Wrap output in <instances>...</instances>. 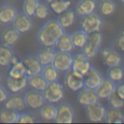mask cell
I'll return each mask as SVG.
<instances>
[{
	"mask_svg": "<svg viewBox=\"0 0 124 124\" xmlns=\"http://www.w3.org/2000/svg\"><path fill=\"white\" fill-rule=\"evenodd\" d=\"M46 102L56 104L64 98V85L58 81L47 82L46 88L43 90Z\"/></svg>",
	"mask_w": 124,
	"mask_h": 124,
	"instance_id": "1",
	"label": "cell"
},
{
	"mask_svg": "<svg viewBox=\"0 0 124 124\" xmlns=\"http://www.w3.org/2000/svg\"><path fill=\"white\" fill-rule=\"evenodd\" d=\"M79 27L87 34L96 31H101L103 27V19L98 14L94 12L80 16Z\"/></svg>",
	"mask_w": 124,
	"mask_h": 124,
	"instance_id": "2",
	"label": "cell"
},
{
	"mask_svg": "<svg viewBox=\"0 0 124 124\" xmlns=\"http://www.w3.org/2000/svg\"><path fill=\"white\" fill-rule=\"evenodd\" d=\"M72 63H73V55L71 52H65L56 50L53 56V59L51 61L52 66L59 72H67L72 69Z\"/></svg>",
	"mask_w": 124,
	"mask_h": 124,
	"instance_id": "3",
	"label": "cell"
},
{
	"mask_svg": "<svg viewBox=\"0 0 124 124\" xmlns=\"http://www.w3.org/2000/svg\"><path fill=\"white\" fill-rule=\"evenodd\" d=\"M54 122L56 123H72L75 119V111L72 106L67 102H59Z\"/></svg>",
	"mask_w": 124,
	"mask_h": 124,
	"instance_id": "4",
	"label": "cell"
},
{
	"mask_svg": "<svg viewBox=\"0 0 124 124\" xmlns=\"http://www.w3.org/2000/svg\"><path fill=\"white\" fill-rule=\"evenodd\" d=\"M92 64L90 59L85 56L82 52L77 53L73 56V63H72V70L80 75V76H84L91 68H92Z\"/></svg>",
	"mask_w": 124,
	"mask_h": 124,
	"instance_id": "5",
	"label": "cell"
},
{
	"mask_svg": "<svg viewBox=\"0 0 124 124\" xmlns=\"http://www.w3.org/2000/svg\"><path fill=\"white\" fill-rule=\"evenodd\" d=\"M106 114V108L99 101L85 107V115L91 122L104 121Z\"/></svg>",
	"mask_w": 124,
	"mask_h": 124,
	"instance_id": "6",
	"label": "cell"
},
{
	"mask_svg": "<svg viewBox=\"0 0 124 124\" xmlns=\"http://www.w3.org/2000/svg\"><path fill=\"white\" fill-rule=\"evenodd\" d=\"M23 99H24L26 107L32 109H39L46 103L43 91H39L35 89L25 92L23 94Z\"/></svg>",
	"mask_w": 124,
	"mask_h": 124,
	"instance_id": "7",
	"label": "cell"
},
{
	"mask_svg": "<svg viewBox=\"0 0 124 124\" xmlns=\"http://www.w3.org/2000/svg\"><path fill=\"white\" fill-rule=\"evenodd\" d=\"M64 85L71 91H78L83 87L82 76L75 73L72 69L65 72L64 75Z\"/></svg>",
	"mask_w": 124,
	"mask_h": 124,
	"instance_id": "8",
	"label": "cell"
},
{
	"mask_svg": "<svg viewBox=\"0 0 124 124\" xmlns=\"http://www.w3.org/2000/svg\"><path fill=\"white\" fill-rule=\"evenodd\" d=\"M12 26L20 34L21 33H26L29 31L32 26H33V21L30 16H27L26 14L22 13H17L14 20L12 21Z\"/></svg>",
	"mask_w": 124,
	"mask_h": 124,
	"instance_id": "9",
	"label": "cell"
},
{
	"mask_svg": "<svg viewBox=\"0 0 124 124\" xmlns=\"http://www.w3.org/2000/svg\"><path fill=\"white\" fill-rule=\"evenodd\" d=\"M83 86L91 88V89H96L99 84L101 83V81L103 80L104 77L102 75V73L97 70L96 68L92 67L83 77Z\"/></svg>",
	"mask_w": 124,
	"mask_h": 124,
	"instance_id": "10",
	"label": "cell"
},
{
	"mask_svg": "<svg viewBox=\"0 0 124 124\" xmlns=\"http://www.w3.org/2000/svg\"><path fill=\"white\" fill-rule=\"evenodd\" d=\"M101 54H102L104 64L107 67L121 65L122 57L119 54V52L116 51L115 49H113L111 47H105L101 50Z\"/></svg>",
	"mask_w": 124,
	"mask_h": 124,
	"instance_id": "11",
	"label": "cell"
},
{
	"mask_svg": "<svg viewBox=\"0 0 124 124\" xmlns=\"http://www.w3.org/2000/svg\"><path fill=\"white\" fill-rule=\"evenodd\" d=\"M78 92V96H77V100H78V104H80L81 106L86 107L88 105H91V104L99 101V98H98L94 89L83 86Z\"/></svg>",
	"mask_w": 124,
	"mask_h": 124,
	"instance_id": "12",
	"label": "cell"
},
{
	"mask_svg": "<svg viewBox=\"0 0 124 124\" xmlns=\"http://www.w3.org/2000/svg\"><path fill=\"white\" fill-rule=\"evenodd\" d=\"M3 104L5 108L16 109L18 111H21L26 108L23 95L19 93H12V95H9Z\"/></svg>",
	"mask_w": 124,
	"mask_h": 124,
	"instance_id": "13",
	"label": "cell"
},
{
	"mask_svg": "<svg viewBox=\"0 0 124 124\" xmlns=\"http://www.w3.org/2000/svg\"><path fill=\"white\" fill-rule=\"evenodd\" d=\"M97 9V0H78L75 6V13L77 16H82L94 13Z\"/></svg>",
	"mask_w": 124,
	"mask_h": 124,
	"instance_id": "14",
	"label": "cell"
},
{
	"mask_svg": "<svg viewBox=\"0 0 124 124\" xmlns=\"http://www.w3.org/2000/svg\"><path fill=\"white\" fill-rule=\"evenodd\" d=\"M17 10L15 6L9 3H5L0 6V23L9 24L12 23L16 16L17 15Z\"/></svg>",
	"mask_w": 124,
	"mask_h": 124,
	"instance_id": "15",
	"label": "cell"
},
{
	"mask_svg": "<svg viewBox=\"0 0 124 124\" xmlns=\"http://www.w3.org/2000/svg\"><path fill=\"white\" fill-rule=\"evenodd\" d=\"M19 37H20V33L17 32L13 26H9L5 28L0 35L1 44L9 46H13L19 40Z\"/></svg>",
	"mask_w": 124,
	"mask_h": 124,
	"instance_id": "16",
	"label": "cell"
},
{
	"mask_svg": "<svg viewBox=\"0 0 124 124\" xmlns=\"http://www.w3.org/2000/svg\"><path fill=\"white\" fill-rule=\"evenodd\" d=\"M22 62L26 70V76H31L41 73L43 65L40 63L36 55H28L22 59Z\"/></svg>",
	"mask_w": 124,
	"mask_h": 124,
	"instance_id": "17",
	"label": "cell"
},
{
	"mask_svg": "<svg viewBox=\"0 0 124 124\" xmlns=\"http://www.w3.org/2000/svg\"><path fill=\"white\" fill-rule=\"evenodd\" d=\"M115 86L116 84L111 81L110 79H108V78H104L103 80L101 81V83L99 84V86L95 89V92L100 99H107L109 94L115 90Z\"/></svg>",
	"mask_w": 124,
	"mask_h": 124,
	"instance_id": "18",
	"label": "cell"
},
{
	"mask_svg": "<svg viewBox=\"0 0 124 124\" xmlns=\"http://www.w3.org/2000/svg\"><path fill=\"white\" fill-rule=\"evenodd\" d=\"M27 86V76L20 78H14L8 77L7 88L11 93H19Z\"/></svg>",
	"mask_w": 124,
	"mask_h": 124,
	"instance_id": "19",
	"label": "cell"
},
{
	"mask_svg": "<svg viewBox=\"0 0 124 124\" xmlns=\"http://www.w3.org/2000/svg\"><path fill=\"white\" fill-rule=\"evenodd\" d=\"M55 49L53 46H43L42 48H40L37 53L35 54L36 57L38 58V60L40 61V63L45 66L47 64H51V61L53 59L54 53H55Z\"/></svg>",
	"mask_w": 124,
	"mask_h": 124,
	"instance_id": "20",
	"label": "cell"
},
{
	"mask_svg": "<svg viewBox=\"0 0 124 124\" xmlns=\"http://www.w3.org/2000/svg\"><path fill=\"white\" fill-rule=\"evenodd\" d=\"M38 110H39V114L42 117V119L46 121H54L55 116H56L57 107L55 106V104L46 102Z\"/></svg>",
	"mask_w": 124,
	"mask_h": 124,
	"instance_id": "21",
	"label": "cell"
},
{
	"mask_svg": "<svg viewBox=\"0 0 124 124\" xmlns=\"http://www.w3.org/2000/svg\"><path fill=\"white\" fill-rule=\"evenodd\" d=\"M54 46L57 48V50L65 51V52H73L75 46L73 45V42L71 40V36L68 33H63L56 41Z\"/></svg>",
	"mask_w": 124,
	"mask_h": 124,
	"instance_id": "22",
	"label": "cell"
},
{
	"mask_svg": "<svg viewBox=\"0 0 124 124\" xmlns=\"http://www.w3.org/2000/svg\"><path fill=\"white\" fill-rule=\"evenodd\" d=\"M104 121L107 123H123L124 114L120 110V108L109 107L108 108H106V114H105Z\"/></svg>",
	"mask_w": 124,
	"mask_h": 124,
	"instance_id": "23",
	"label": "cell"
},
{
	"mask_svg": "<svg viewBox=\"0 0 124 124\" xmlns=\"http://www.w3.org/2000/svg\"><path fill=\"white\" fill-rule=\"evenodd\" d=\"M46 84H47V81L42 76L41 73L31 75V76H27V85H29L32 89L43 91L46 88Z\"/></svg>",
	"mask_w": 124,
	"mask_h": 124,
	"instance_id": "24",
	"label": "cell"
},
{
	"mask_svg": "<svg viewBox=\"0 0 124 124\" xmlns=\"http://www.w3.org/2000/svg\"><path fill=\"white\" fill-rule=\"evenodd\" d=\"M97 8L100 15L109 16L114 14L116 10V4L113 0H98Z\"/></svg>",
	"mask_w": 124,
	"mask_h": 124,
	"instance_id": "25",
	"label": "cell"
},
{
	"mask_svg": "<svg viewBox=\"0 0 124 124\" xmlns=\"http://www.w3.org/2000/svg\"><path fill=\"white\" fill-rule=\"evenodd\" d=\"M15 56L12 46L1 44L0 45V66L9 67L12 64L13 57Z\"/></svg>",
	"mask_w": 124,
	"mask_h": 124,
	"instance_id": "26",
	"label": "cell"
},
{
	"mask_svg": "<svg viewBox=\"0 0 124 124\" xmlns=\"http://www.w3.org/2000/svg\"><path fill=\"white\" fill-rule=\"evenodd\" d=\"M76 13L75 11L73 10H67L65 12H63L62 14H59L58 15V17H57V20L58 22L60 23V25L65 29L71 27L75 21H76Z\"/></svg>",
	"mask_w": 124,
	"mask_h": 124,
	"instance_id": "27",
	"label": "cell"
},
{
	"mask_svg": "<svg viewBox=\"0 0 124 124\" xmlns=\"http://www.w3.org/2000/svg\"><path fill=\"white\" fill-rule=\"evenodd\" d=\"M43 27L47 32H49L56 39H58L65 32L64 31V28L60 25V23L58 22L57 19H48V20H46L43 24Z\"/></svg>",
	"mask_w": 124,
	"mask_h": 124,
	"instance_id": "28",
	"label": "cell"
},
{
	"mask_svg": "<svg viewBox=\"0 0 124 124\" xmlns=\"http://www.w3.org/2000/svg\"><path fill=\"white\" fill-rule=\"evenodd\" d=\"M37 39L43 46H54L57 41V39L54 38L49 32H47L43 26L39 29L37 33Z\"/></svg>",
	"mask_w": 124,
	"mask_h": 124,
	"instance_id": "29",
	"label": "cell"
},
{
	"mask_svg": "<svg viewBox=\"0 0 124 124\" xmlns=\"http://www.w3.org/2000/svg\"><path fill=\"white\" fill-rule=\"evenodd\" d=\"M107 78L113 81L115 84L119 83L122 81L124 78V69L121 65H116V66H111L108 67L107 70Z\"/></svg>",
	"mask_w": 124,
	"mask_h": 124,
	"instance_id": "30",
	"label": "cell"
},
{
	"mask_svg": "<svg viewBox=\"0 0 124 124\" xmlns=\"http://www.w3.org/2000/svg\"><path fill=\"white\" fill-rule=\"evenodd\" d=\"M19 111L3 107L0 109V122L3 123H16Z\"/></svg>",
	"mask_w": 124,
	"mask_h": 124,
	"instance_id": "31",
	"label": "cell"
},
{
	"mask_svg": "<svg viewBox=\"0 0 124 124\" xmlns=\"http://www.w3.org/2000/svg\"><path fill=\"white\" fill-rule=\"evenodd\" d=\"M59 71L56 70L54 68V66H52V64H47L43 66L41 74L42 76L46 78V80L47 82H51V81H57L59 78Z\"/></svg>",
	"mask_w": 124,
	"mask_h": 124,
	"instance_id": "32",
	"label": "cell"
},
{
	"mask_svg": "<svg viewBox=\"0 0 124 124\" xmlns=\"http://www.w3.org/2000/svg\"><path fill=\"white\" fill-rule=\"evenodd\" d=\"M87 35L88 34L85 31H83L82 29H78V30L71 33L70 36H71V40L73 42L74 46L78 47V48H81L87 41Z\"/></svg>",
	"mask_w": 124,
	"mask_h": 124,
	"instance_id": "33",
	"label": "cell"
},
{
	"mask_svg": "<svg viewBox=\"0 0 124 124\" xmlns=\"http://www.w3.org/2000/svg\"><path fill=\"white\" fill-rule=\"evenodd\" d=\"M9 77L14 78H20L26 77V70L22 60L17 61L15 64H12V66L9 69Z\"/></svg>",
	"mask_w": 124,
	"mask_h": 124,
	"instance_id": "34",
	"label": "cell"
},
{
	"mask_svg": "<svg viewBox=\"0 0 124 124\" xmlns=\"http://www.w3.org/2000/svg\"><path fill=\"white\" fill-rule=\"evenodd\" d=\"M71 1L70 0H55L48 4L49 9L56 15L62 14L63 12L67 11L71 7Z\"/></svg>",
	"mask_w": 124,
	"mask_h": 124,
	"instance_id": "35",
	"label": "cell"
},
{
	"mask_svg": "<svg viewBox=\"0 0 124 124\" xmlns=\"http://www.w3.org/2000/svg\"><path fill=\"white\" fill-rule=\"evenodd\" d=\"M49 15V6L47 3L46 2H38L37 4V7L35 9V13H34V16L37 17V18H40V19H45Z\"/></svg>",
	"mask_w": 124,
	"mask_h": 124,
	"instance_id": "36",
	"label": "cell"
},
{
	"mask_svg": "<svg viewBox=\"0 0 124 124\" xmlns=\"http://www.w3.org/2000/svg\"><path fill=\"white\" fill-rule=\"evenodd\" d=\"M107 99H108V106H109V107H111V108H121L124 106V100L118 96V94L116 93V91H115V90H114V91H112Z\"/></svg>",
	"mask_w": 124,
	"mask_h": 124,
	"instance_id": "37",
	"label": "cell"
},
{
	"mask_svg": "<svg viewBox=\"0 0 124 124\" xmlns=\"http://www.w3.org/2000/svg\"><path fill=\"white\" fill-rule=\"evenodd\" d=\"M39 0H23L22 2V12L27 16H33L35 9L37 7Z\"/></svg>",
	"mask_w": 124,
	"mask_h": 124,
	"instance_id": "38",
	"label": "cell"
},
{
	"mask_svg": "<svg viewBox=\"0 0 124 124\" xmlns=\"http://www.w3.org/2000/svg\"><path fill=\"white\" fill-rule=\"evenodd\" d=\"M81 49V52L85 55V56H87L89 59H92V58H94L96 55H97V53L99 52V47H96V46H94L93 45H91L90 43H88V42H86L85 44H84V46L80 48Z\"/></svg>",
	"mask_w": 124,
	"mask_h": 124,
	"instance_id": "39",
	"label": "cell"
},
{
	"mask_svg": "<svg viewBox=\"0 0 124 124\" xmlns=\"http://www.w3.org/2000/svg\"><path fill=\"white\" fill-rule=\"evenodd\" d=\"M88 43H90L91 45H93L94 46L96 47H99L101 46L102 45V42H103V36H102V33L100 31H96V32H92V33H89L87 35V41Z\"/></svg>",
	"mask_w": 124,
	"mask_h": 124,
	"instance_id": "40",
	"label": "cell"
},
{
	"mask_svg": "<svg viewBox=\"0 0 124 124\" xmlns=\"http://www.w3.org/2000/svg\"><path fill=\"white\" fill-rule=\"evenodd\" d=\"M37 121L36 115L31 112H19L16 123H34Z\"/></svg>",
	"mask_w": 124,
	"mask_h": 124,
	"instance_id": "41",
	"label": "cell"
},
{
	"mask_svg": "<svg viewBox=\"0 0 124 124\" xmlns=\"http://www.w3.org/2000/svg\"><path fill=\"white\" fill-rule=\"evenodd\" d=\"M114 45L117 47V49L124 52V29H121L117 33L114 40Z\"/></svg>",
	"mask_w": 124,
	"mask_h": 124,
	"instance_id": "42",
	"label": "cell"
},
{
	"mask_svg": "<svg viewBox=\"0 0 124 124\" xmlns=\"http://www.w3.org/2000/svg\"><path fill=\"white\" fill-rule=\"evenodd\" d=\"M8 96H9V93H8L7 89L0 83V104L4 103L5 100L8 98Z\"/></svg>",
	"mask_w": 124,
	"mask_h": 124,
	"instance_id": "43",
	"label": "cell"
},
{
	"mask_svg": "<svg viewBox=\"0 0 124 124\" xmlns=\"http://www.w3.org/2000/svg\"><path fill=\"white\" fill-rule=\"evenodd\" d=\"M115 91L120 98L124 100V82H119L115 86Z\"/></svg>",
	"mask_w": 124,
	"mask_h": 124,
	"instance_id": "44",
	"label": "cell"
},
{
	"mask_svg": "<svg viewBox=\"0 0 124 124\" xmlns=\"http://www.w3.org/2000/svg\"><path fill=\"white\" fill-rule=\"evenodd\" d=\"M53 1H55V0H45V2L46 3H47V4H50L51 2H53Z\"/></svg>",
	"mask_w": 124,
	"mask_h": 124,
	"instance_id": "45",
	"label": "cell"
},
{
	"mask_svg": "<svg viewBox=\"0 0 124 124\" xmlns=\"http://www.w3.org/2000/svg\"><path fill=\"white\" fill-rule=\"evenodd\" d=\"M120 3H122V4H124V0H118Z\"/></svg>",
	"mask_w": 124,
	"mask_h": 124,
	"instance_id": "46",
	"label": "cell"
},
{
	"mask_svg": "<svg viewBox=\"0 0 124 124\" xmlns=\"http://www.w3.org/2000/svg\"><path fill=\"white\" fill-rule=\"evenodd\" d=\"M0 82H1V76H0Z\"/></svg>",
	"mask_w": 124,
	"mask_h": 124,
	"instance_id": "47",
	"label": "cell"
}]
</instances>
